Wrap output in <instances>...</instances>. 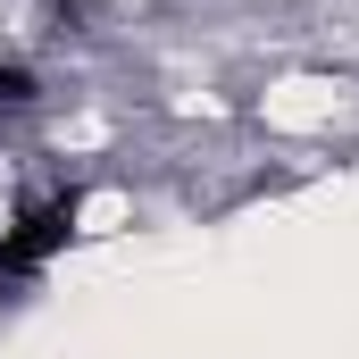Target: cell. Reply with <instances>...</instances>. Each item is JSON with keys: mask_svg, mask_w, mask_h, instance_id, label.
Instances as JSON below:
<instances>
[{"mask_svg": "<svg viewBox=\"0 0 359 359\" xmlns=\"http://www.w3.org/2000/svg\"><path fill=\"white\" fill-rule=\"evenodd\" d=\"M34 100V76L25 67H0V109H25Z\"/></svg>", "mask_w": 359, "mask_h": 359, "instance_id": "2", "label": "cell"}, {"mask_svg": "<svg viewBox=\"0 0 359 359\" xmlns=\"http://www.w3.org/2000/svg\"><path fill=\"white\" fill-rule=\"evenodd\" d=\"M67 234H76V192H50V201L17 209V226H0V284L42 276L59 251H67Z\"/></svg>", "mask_w": 359, "mask_h": 359, "instance_id": "1", "label": "cell"}]
</instances>
